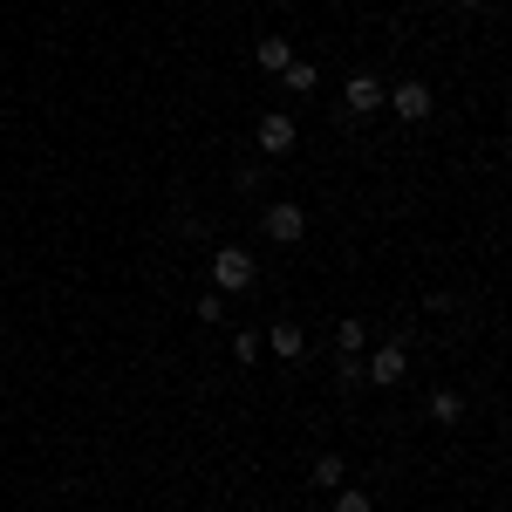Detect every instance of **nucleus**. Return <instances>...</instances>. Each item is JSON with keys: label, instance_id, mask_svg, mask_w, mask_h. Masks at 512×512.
Listing matches in <instances>:
<instances>
[{"label": "nucleus", "instance_id": "obj_14", "mask_svg": "<svg viewBox=\"0 0 512 512\" xmlns=\"http://www.w3.org/2000/svg\"><path fill=\"white\" fill-rule=\"evenodd\" d=\"M335 383H342V390H362V355H342V362H335Z\"/></svg>", "mask_w": 512, "mask_h": 512}, {"label": "nucleus", "instance_id": "obj_3", "mask_svg": "<svg viewBox=\"0 0 512 512\" xmlns=\"http://www.w3.org/2000/svg\"><path fill=\"white\" fill-rule=\"evenodd\" d=\"M212 280H219L226 294H246V287L260 280V267H253V253H246V246H219V253H212Z\"/></svg>", "mask_w": 512, "mask_h": 512}, {"label": "nucleus", "instance_id": "obj_2", "mask_svg": "<svg viewBox=\"0 0 512 512\" xmlns=\"http://www.w3.org/2000/svg\"><path fill=\"white\" fill-rule=\"evenodd\" d=\"M383 89H390V82L383 76H369V69H355L349 82H342V117H376V110H383Z\"/></svg>", "mask_w": 512, "mask_h": 512}, {"label": "nucleus", "instance_id": "obj_4", "mask_svg": "<svg viewBox=\"0 0 512 512\" xmlns=\"http://www.w3.org/2000/svg\"><path fill=\"white\" fill-rule=\"evenodd\" d=\"M301 144V130H294V117L287 110H267V117L253 123V151H267V158H287Z\"/></svg>", "mask_w": 512, "mask_h": 512}, {"label": "nucleus", "instance_id": "obj_1", "mask_svg": "<svg viewBox=\"0 0 512 512\" xmlns=\"http://www.w3.org/2000/svg\"><path fill=\"white\" fill-rule=\"evenodd\" d=\"M383 110H396L403 123H424V117L437 110V89L410 76V82H396V89H383Z\"/></svg>", "mask_w": 512, "mask_h": 512}, {"label": "nucleus", "instance_id": "obj_6", "mask_svg": "<svg viewBox=\"0 0 512 512\" xmlns=\"http://www.w3.org/2000/svg\"><path fill=\"white\" fill-rule=\"evenodd\" d=\"M260 226H267L274 246H294V239H308V205H287V198H280V205H267Z\"/></svg>", "mask_w": 512, "mask_h": 512}, {"label": "nucleus", "instance_id": "obj_9", "mask_svg": "<svg viewBox=\"0 0 512 512\" xmlns=\"http://www.w3.org/2000/svg\"><path fill=\"white\" fill-rule=\"evenodd\" d=\"M301 342H308V335H301V321H274V328H267V349H274L280 362H294Z\"/></svg>", "mask_w": 512, "mask_h": 512}, {"label": "nucleus", "instance_id": "obj_15", "mask_svg": "<svg viewBox=\"0 0 512 512\" xmlns=\"http://www.w3.org/2000/svg\"><path fill=\"white\" fill-rule=\"evenodd\" d=\"M198 321L219 328V321H226V301H219V294H198Z\"/></svg>", "mask_w": 512, "mask_h": 512}, {"label": "nucleus", "instance_id": "obj_12", "mask_svg": "<svg viewBox=\"0 0 512 512\" xmlns=\"http://www.w3.org/2000/svg\"><path fill=\"white\" fill-rule=\"evenodd\" d=\"M287 62H294V48H287V41H260V69H274V76H280V69H287Z\"/></svg>", "mask_w": 512, "mask_h": 512}, {"label": "nucleus", "instance_id": "obj_8", "mask_svg": "<svg viewBox=\"0 0 512 512\" xmlns=\"http://www.w3.org/2000/svg\"><path fill=\"white\" fill-rule=\"evenodd\" d=\"M280 89H287V96H315L321 69H315V62H287V69H280Z\"/></svg>", "mask_w": 512, "mask_h": 512}, {"label": "nucleus", "instance_id": "obj_5", "mask_svg": "<svg viewBox=\"0 0 512 512\" xmlns=\"http://www.w3.org/2000/svg\"><path fill=\"white\" fill-rule=\"evenodd\" d=\"M410 376V355H403V342H383V349L362 362V383H376V390H396Z\"/></svg>", "mask_w": 512, "mask_h": 512}, {"label": "nucleus", "instance_id": "obj_7", "mask_svg": "<svg viewBox=\"0 0 512 512\" xmlns=\"http://www.w3.org/2000/svg\"><path fill=\"white\" fill-rule=\"evenodd\" d=\"M308 485H315V492H335V485H349V465H342L335 451H321L315 465H308Z\"/></svg>", "mask_w": 512, "mask_h": 512}, {"label": "nucleus", "instance_id": "obj_16", "mask_svg": "<svg viewBox=\"0 0 512 512\" xmlns=\"http://www.w3.org/2000/svg\"><path fill=\"white\" fill-rule=\"evenodd\" d=\"M233 355H239V362H253V355H260V335H253V328H239V335H233Z\"/></svg>", "mask_w": 512, "mask_h": 512}, {"label": "nucleus", "instance_id": "obj_11", "mask_svg": "<svg viewBox=\"0 0 512 512\" xmlns=\"http://www.w3.org/2000/svg\"><path fill=\"white\" fill-rule=\"evenodd\" d=\"M362 342H369L362 315H342V328H335V349H342V355H362Z\"/></svg>", "mask_w": 512, "mask_h": 512}, {"label": "nucleus", "instance_id": "obj_10", "mask_svg": "<svg viewBox=\"0 0 512 512\" xmlns=\"http://www.w3.org/2000/svg\"><path fill=\"white\" fill-rule=\"evenodd\" d=\"M465 417V396L458 390H431V424H458Z\"/></svg>", "mask_w": 512, "mask_h": 512}, {"label": "nucleus", "instance_id": "obj_13", "mask_svg": "<svg viewBox=\"0 0 512 512\" xmlns=\"http://www.w3.org/2000/svg\"><path fill=\"white\" fill-rule=\"evenodd\" d=\"M335 512H376V499L355 492V485H335Z\"/></svg>", "mask_w": 512, "mask_h": 512}]
</instances>
